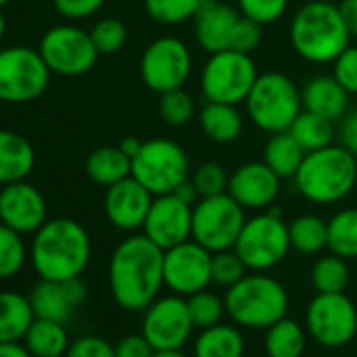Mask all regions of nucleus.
I'll return each instance as SVG.
<instances>
[{
    "instance_id": "nucleus-1",
    "label": "nucleus",
    "mask_w": 357,
    "mask_h": 357,
    "mask_svg": "<svg viewBox=\"0 0 357 357\" xmlns=\"http://www.w3.org/2000/svg\"><path fill=\"white\" fill-rule=\"evenodd\" d=\"M107 278L118 307L145 311L164 286V250L145 234L128 236L112 252Z\"/></svg>"
},
{
    "instance_id": "nucleus-2",
    "label": "nucleus",
    "mask_w": 357,
    "mask_h": 357,
    "mask_svg": "<svg viewBox=\"0 0 357 357\" xmlns=\"http://www.w3.org/2000/svg\"><path fill=\"white\" fill-rule=\"evenodd\" d=\"M91 238L74 219H47L34 234L30 261L40 280L66 282L80 278L91 261Z\"/></svg>"
},
{
    "instance_id": "nucleus-3",
    "label": "nucleus",
    "mask_w": 357,
    "mask_h": 357,
    "mask_svg": "<svg viewBox=\"0 0 357 357\" xmlns=\"http://www.w3.org/2000/svg\"><path fill=\"white\" fill-rule=\"evenodd\" d=\"M290 43L296 55L309 63H334L349 47L351 34L342 22L338 5L311 0L290 22Z\"/></svg>"
},
{
    "instance_id": "nucleus-4",
    "label": "nucleus",
    "mask_w": 357,
    "mask_h": 357,
    "mask_svg": "<svg viewBox=\"0 0 357 357\" xmlns=\"http://www.w3.org/2000/svg\"><path fill=\"white\" fill-rule=\"evenodd\" d=\"M292 181L305 200L326 206L336 204L357 183V158L340 143L309 151Z\"/></svg>"
},
{
    "instance_id": "nucleus-5",
    "label": "nucleus",
    "mask_w": 357,
    "mask_h": 357,
    "mask_svg": "<svg viewBox=\"0 0 357 357\" xmlns=\"http://www.w3.org/2000/svg\"><path fill=\"white\" fill-rule=\"evenodd\" d=\"M225 309L240 328L267 330L278 319L286 317L290 301L286 288L265 271L246 273L225 292Z\"/></svg>"
},
{
    "instance_id": "nucleus-6",
    "label": "nucleus",
    "mask_w": 357,
    "mask_h": 357,
    "mask_svg": "<svg viewBox=\"0 0 357 357\" xmlns=\"http://www.w3.org/2000/svg\"><path fill=\"white\" fill-rule=\"evenodd\" d=\"M248 118L265 132L290 130L296 116L303 112L301 89L282 72L259 74L246 101Z\"/></svg>"
},
{
    "instance_id": "nucleus-7",
    "label": "nucleus",
    "mask_w": 357,
    "mask_h": 357,
    "mask_svg": "<svg viewBox=\"0 0 357 357\" xmlns=\"http://www.w3.org/2000/svg\"><path fill=\"white\" fill-rule=\"evenodd\" d=\"M132 176L153 196L172 194L192 176V166L185 149L176 141L158 137L143 141L132 158Z\"/></svg>"
},
{
    "instance_id": "nucleus-8",
    "label": "nucleus",
    "mask_w": 357,
    "mask_h": 357,
    "mask_svg": "<svg viewBox=\"0 0 357 357\" xmlns=\"http://www.w3.org/2000/svg\"><path fill=\"white\" fill-rule=\"evenodd\" d=\"M257 78L259 72L252 55L225 49L208 57L200 76V86L206 101L238 105L246 101Z\"/></svg>"
},
{
    "instance_id": "nucleus-9",
    "label": "nucleus",
    "mask_w": 357,
    "mask_h": 357,
    "mask_svg": "<svg viewBox=\"0 0 357 357\" xmlns=\"http://www.w3.org/2000/svg\"><path fill=\"white\" fill-rule=\"evenodd\" d=\"M234 250L246 263L248 271H269L278 267L292 250L288 223L284 217L261 211L259 215L246 219Z\"/></svg>"
},
{
    "instance_id": "nucleus-10",
    "label": "nucleus",
    "mask_w": 357,
    "mask_h": 357,
    "mask_svg": "<svg viewBox=\"0 0 357 357\" xmlns=\"http://www.w3.org/2000/svg\"><path fill=\"white\" fill-rule=\"evenodd\" d=\"M244 223L246 211L227 192L211 198H200L194 204L192 240H196L211 252L229 250L236 246Z\"/></svg>"
},
{
    "instance_id": "nucleus-11",
    "label": "nucleus",
    "mask_w": 357,
    "mask_h": 357,
    "mask_svg": "<svg viewBox=\"0 0 357 357\" xmlns=\"http://www.w3.org/2000/svg\"><path fill=\"white\" fill-rule=\"evenodd\" d=\"M49 78L51 70L40 51L28 47H9L0 51V101H34L47 91Z\"/></svg>"
},
{
    "instance_id": "nucleus-12",
    "label": "nucleus",
    "mask_w": 357,
    "mask_h": 357,
    "mask_svg": "<svg viewBox=\"0 0 357 357\" xmlns=\"http://www.w3.org/2000/svg\"><path fill=\"white\" fill-rule=\"evenodd\" d=\"M305 326L317 344L344 347L357 334V307L344 292H317L307 307Z\"/></svg>"
},
{
    "instance_id": "nucleus-13",
    "label": "nucleus",
    "mask_w": 357,
    "mask_h": 357,
    "mask_svg": "<svg viewBox=\"0 0 357 357\" xmlns=\"http://www.w3.org/2000/svg\"><path fill=\"white\" fill-rule=\"evenodd\" d=\"M192 53L181 38L162 36L153 40L141 57V78L153 93L183 89L192 74Z\"/></svg>"
},
{
    "instance_id": "nucleus-14",
    "label": "nucleus",
    "mask_w": 357,
    "mask_h": 357,
    "mask_svg": "<svg viewBox=\"0 0 357 357\" xmlns=\"http://www.w3.org/2000/svg\"><path fill=\"white\" fill-rule=\"evenodd\" d=\"M38 51L51 74L68 78L91 72L99 59V51L91 38V32H84L76 26L51 28L43 36Z\"/></svg>"
},
{
    "instance_id": "nucleus-15",
    "label": "nucleus",
    "mask_w": 357,
    "mask_h": 357,
    "mask_svg": "<svg viewBox=\"0 0 357 357\" xmlns=\"http://www.w3.org/2000/svg\"><path fill=\"white\" fill-rule=\"evenodd\" d=\"M194 321L188 309V298L172 294L155 298L145 311L141 321V334L149 344L160 349H183L194 332Z\"/></svg>"
},
{
    "instance_id": "nucleus-16",
    "label": "nucleus",
    "mask_w": 357,
    "mask_h": 357,
    "mask_svg": "<svg viewBox=\"0 0 357 357\" xmlns=\"http://www.w3.org/2000/svg\"><path fill=\"white\" fill-rule=\"evenodd\" d=\"M213 284V252L196 240L164 250V286L178 296H192Z\"/></svg>"
},
{
    "instance_id": "nucleus-17",
    "label": "nucleus",
    "mask_w": 357,
    "mask_h": 357,
    "mask_svg": "<svg viewBox=\"0 0 357 357\" xmlns=\"http://www.w3.org/2000/svg\"><path fill=\"white\" fill-rule=\"evenodd\" d=\"M192 217L194 206L176 198L174 194L153 196L143 223V234L162 250H168L176 244L192 240Z\"/></svg>"
},
{
    "instance_id": "nucleus-18",
    "label": "nucleus",
    "mask_w": 357,
    "mask_h": 357,
    "mask_svg": "<svg viewBox=\"0 0 357 357\" xmlns=\"http://www.w3.org/2000/svg\"><path fill=\"white\" fill-rule=\"evenodd\" d=\"M282 178L265 162H246L229 174L227 194L244 211H267L280 196Z\"/></svg>"
},
{
    "instance_id": "nucleus-19",
    "label": "nucleus",
    "mask_w": 357,
    "mask_h": 357,
    "mask_svg": "<svg viewBox=\"0 0 357 357\" xmlns=\"http://www.w3.org/2000/svg\"><path fill=\"white\" fill-rule=\"evenodd\" d=\"M0 223L20 231L36 234L47 223L45 196L26 181H15L0 190Z\"/></svg>"
},
{
    "instance_id": "nucleus-20",
    "label": "nucleus",
    "mask_w": 357,
    "mask_h": 357,
    "mask_svg": "<svg viewBox=\"0 0 357 357\" xmlns=\"http://www.w3.org/2000/svg\"><path fill=\"white\" fill-rule=\"evenodd\" d=\"M151 202H153V194L130 174L107 188L103 208L107 221L116 229L135 231V229H143Z\"/></svg>"
},
{
    "instance_id": "nucleus-21",
    "label": "nucleus",
    "mask_w": 357,
    "mask_h": 357,
    "mask_svg": "<svg viewBox=\"0 0 357 357\" xmlns=\"http://www.w3.org/2000/svg\"><path fill=\"white\" fill-rule=\"evenodd\" d=\"M238 20L240 15L234 7L219 0H202L198 13L194 15V34L198 45L211 55L229 49Z\"/></svg>"
},
{
    "instance_id": "nucleus-22",
    "label": "nucleus",
    "mask_w": 357,
    "mask_h": 357,
    "mask_svg": "<svg viewBox=\"0 0 357 357\" xmlns=\"http://www.w3.org/2000/svg\"><path fill=\"white\" fill-rule=\"evenodd\" d=\"M301 97H303V109L336 122L347 114L351 95L334 76H313L303 84Z\"/></svg>"
},
{
    "instance_id": "nucleus-23",
    "label": "nucleus",
    "mask_w": 357,
    "mask_h": 357,
    "mask_svg": "<svg viewBox=\"0 0 357 357\" xmlns=\"http://www.w3.org/2000/svg\"><path fill=\"white\" fill-rule=\"evenodd\" d=\"M36 162L32 143L13 130H0V185L26 181Z\"/></svg>"
},
{
    "instance_id": "nucleus-24",
    "label": "nucleus",
    "mask_w": 357,
    "mask_h": 357,
    "mask_svg": "<svg viewBox=\"0 0 357 357\" xmlns=\"http://www.w3.org/2000/svg\"><path fill=\"white\" fill-rule=\"evenodd\" d=\"M34 317L38 319H51L59 324H68L72 319V313L76 309L66 282H53V280H40L32 292L28 294Z\"/></svg>"
},
{
    "instance_id": "nucleus-25",
    "label": "nucleus",
    "mask_w": 357,
    "mask_h": 357,
    "mask_svg": "<svg viewBox=\"0 0 357 357\" xmlns=\"http://www.w3.org/2000/svg\"><path fill=\"white\" fill-rule=\"evenodd\" d=\"M34 321L30 298L15 290L0 292V342L24 340Z\"/></svg>"
},
{
    "instance_id": "nucleus-26",
    "label": "nucleus",
    "mask_w": 357,
    "mask_h": 357,
    "mask_svg": "<svg viewBox=\"0 0 357 357\" xmlns=\"http://www.w3.org/2000/svg\"><path fill=\"white\" fill-rule=\"evenodd\" d=\"M84 168L91 181L109 188L132 174V160L120 149V145H103L89 153Z\"/></svg>"
},
{
    "instance_id": "nucleus-27",
    "label": "nucleus",
    "mask_w": 357,
    "mask_h": 357,
    "mask_svg": "<svg viewBox=\"0 0 357 357\" xmlns=\"http://www.w3.org/2000/svg\"><path fill=\"white\" fill-rule=\"evenodd\" d=\"M198 120H200V128L204 130V135L213 143H219V145L234 143L242 135V128H244L242 114L238 112L236 105H229V103L208 101L198 114Z\"/></svg>"
},
{
    "instance_id": "nucleus-28",
    "label": "nucleus",
    "mask_w": 357,
    "mask_h": 357,
    "mask_svg": "<svg viewBox=\"0 0 357 357\" xmlns=\"http://www.w3.org/2000/svg\"><path fill=\"white\" fill-rule=\"evenodd\" d=\"M244 334L231 324H217L200 330L194 342V357H244Z\"/></svg>"
},
{
    "instance_id": "nucleus-29",
    "label": "nucleus",
    "mask_w": 357,
    "mask_h": 357,
    "mask_svg": "<svg viewBox=\"0 0 357 357\" xmlns=\"http://www.w3.org/2000/svg\"><path fill=\"white\" fill-rule=\"evenodd\" d=\"M307 151L301 143L290 135V130L269 135L263 147V162L280 176V178H294L298 172Z\"/></svg>"
},
{
    "instance_id": "nucleus-30",
    "label": "nucleus",
    "mask_w": 357,
    "mask_h": 357,
    "mask_svg": "<svg viewBox=\"0 0 357 357\" xmlns=\"http://www.w3.org/2000/svg\"><path fill=\"white\" fill-rule=\"evenodd\" d=\"M22 342L34 357H63L72 340L68 336L66 324L34 317Z\"/></svg>"
},
{
    "instance_id": "nucleus-31",
    "label": "nucleus",
    "mask_w": 357,
    "mask_h": 357,
    "mask_svg": "<svg viewBox=\"0 0 357 357\" xmlns=\"http://www.w3.org/2000/svg\"><path fill=\"white\" fill-rule=\"evenodd\" d=\"M305 349H307L305 328L288 315L278 319L265 332L267 357H303Z\"/></svg>"
},
{
    "instance_id": "nucleus-32",
    "label": "nucleus",
    "mask_w": 357,
    "mask_h": 357,
    "mask_svg": "<svg viewBox=\"0 0 357 357\" xmlns=\"http://www.w3.org/2000/svg\"><path fill=\"white\" fill-rule=\"evenodd\" d=\"M290 248L301 255H317L328 248V221L317 215H298L288 223Z\"/></svg>"
},
{
    "instance_id": "nucleus-33",
    "label": "nucleus",
    "mask_w": 357,
    "mask_h": 357,
    "mask_svg": "<svg viewBox=\"0 0 357 357\" xmlns=\"http://www.w3.org/2000/svg\"><path fill=\"white\" fill-rule=\"evenodd\" d=\"M290 135L309 153V151H315V149H321V147L332 145L334 143L336 128H334V122L332 120H328V118H324L319 114H313V112L303 109L296 116V120L292 122Z\"/></svg>"
},
{
    "instance_id": "nucleus-34",
    "label": "nucleus",
    "mask_w": 357,
    "mask_h": 357,
    "mask_svg": "<svg viewBox=\"0 0 357 357\" xmlns=\"http://www.w3.org/2000/svg\"><path fill=\"white\" fill-rule=\"evenodd\" d=\"M328 250L342 259H357V208L338 211L328 221Z\"/></svg>"
},
{
    "instance_id": "nucleus-35",
    "label": "nucleus",
    "mask_w": 357,
    "mask_h": 357,
    "mask_svg": "<svg viewBox=\"0 0 357 357\" xmlns=\"http://www.w3.org/2000/svg\"><path fill=\"white\" fill-rule=\"evenodd\" d=\"M349 265L347 259L338 257V255H326L319 257L311 269V284L315 288V292H344V288L349 286Z\"/></svg>"
},
{
    "instance_id": "nucleus-36",
    "label": "nucleus",
    "mask_w": 357,
    "mask_h": 357,
    "mask_svg": "<svg viewBox=\"0 0 357 357\" xmlns=\"http://www.w3.org/2000/svg\"><path fill=\"white\" fill-rule=\"evenodd\" d=\"M28 261L24 234L0 223V280L15 278Z\"/></svg>"
},
{
    "instance_id": "nucleus-37",
    "label": "nucleus",
    "mask_w": 357,
    "mask_h": 357,
    "mask_svg": "<svg viewBox=\"0 0 357 357\" xmlns=\"http://www.w3.org/2000/svg\"><path fill=\"white\" fill-rule=\"evenodd\" d=\"M147 15L162 26H178L194 20L202 0H143Z\"/></svg>"
},
{
    "instance_id": "nucleus-38",
    "label": "nucleus",
    "mask_w": 357,
    "mask_h": 357,
    "mask_svg": "<svg viewBox=\"0 0 357 357\" xmlns=\"http://www.w3.org/2000/svg\"><path fill=\"white\" fill-rule=\"evenodd\" d=\"M188 309H190L194 328H198V330L217 326L227 315L225 298H221L219 294H215L211 290H200V292L188 296Z\"/></svg>"
},
{
    "instance_id": "nucleus-39",
    "label": "nucleus",
    "mask_w": 357,
    "mask_h": 357,
    "mask_svg": "<svg viewBox=\"0 0 357 357\" xmlns=\"http://www.w3.org/2000/svg\"><path fill=\"white\" fill-rule=\"evenodd\" d=\"M196 114V101L194 97L183 91L174 89L160 95V116L168 126H185Z\"/></svg>"
},
{
    "instance_id": "nucleus-40",
    "label": "nucleus",
    "mask_w": 357,
    "mask_h": 357,
    "mask_svg": "<svg viewBox=\"0 0 357 357\" xmlns=\"http://www.w3.org/2000/svg\"><path fill=\"white\" fill-rule=\"evenodd\" d=\"M190 181L198 190L200 198H211V196H219V194H225L227 192L229 174L225 172V168L221 164H217V162H204L196 170H192Z\"/></svg>"
},
{
    "instance_id": "nucleus-41",
    "label": "nucleus",
    "mask_w": 357,
    "mask_h": 357,
    "mask_svg": "<svg viewBox=\"0 0 357 357\" xmlns=\"http://www.w3.org/2000/svg\"><path fill=\"white\" fill-rule=\"evenodd\" d=\"M246 273H248V267L234 248L213 252V284L223 286V288H231Z\"/></svg>"
},
{
    "instance_id": "nucleus-42",
    "label": "nucleus",
    "mask_w": 357,
    "mask_h": 357,
    "mask_svg": "<svg viewBox=\"0 0 357 357\" xmlns=\"http://www.w3.org/2000/svg\"><path fill=\"white\" fill-rule=\"evenodd\" d=\"M91 38H93L99 55H112V53H118L126 45L128 32L120 20L107 17V20H101L95 24V28L91 30Z\"/></svg>"
},
{
    "instance_id": "nucleus-43",
    "label": "nucleus",
    "mask_w": 357,
    "mask_h": 357,
    "mask_svg": "<svg viewBox=\"0 0 357 357\" xmlns=\"http://www.w3.org/2000/svg\"><path fill=\"white\" fill-rule=\"evenodd\" d=\"M290 0H238L240 13L261 26L275 24L284 17Z\"/></svg>"
},
{
    "instance_id": "nucleus-44",
    "label": "nucleus",
    "mask_w": 357,
    "mask_h": 357,
    "mask_svg": "<svg viewBox=\"0 0 357 357\" xmlns=\"http://www.w3.org/2000/svg\"><path fill=\"white\" fill-rule=\"evenodd\" d=\"M263 40V26L240 15L238 24H236V30H234V36H231V47L234 51H240V53H246V55H252L259 45Z\"/></svg>"
},
{
    "instance_id": "nucleus-45",
    "label": "nucleus",
    "mask_w": 357,
    "mask_h": 357,
    "mask_svg": "<svg viewBox=\"0 0 357 357\" xmlns=\"http://www.w3.org/2000/svg\"><path fill=\"white\" fill-rule=\"evenodd\" d=\"M63 357H116V347L101 336H80L70 342Z\"/></svg>"
},
{
    "instance_id": "nucleus-46",
    "label": "nucleus",
    "mask_w": 357,
    "mask_h": 357,
    "mask_svg": "<svg viewBox=\"0 0 357 357\" xmlns=\"http://www.w3.org/2000/svg\"><path fill=\"white\" fill-rule=\"evenodd\" d=\"M332 66V76L344 86L349 95H357V47L349 45Z\"/></svg>"
},
{
    "instance_id": "nucleus-47",
    "label": "nucleus",
    "mask_w": 357,
    "mask_h": 357,
    "mask_svg": "<svg viewBox=\"0 0 357 357\" xmlns=\"http://www.w3.org/2000/svg\"><path fill=\"white\" fill-rule=\"evenodd\" d=\"M105 0H53V7L68 20H86L95 15Z\"/></svg>"
},
{
    "instance_id": "nucleus-48",
    "label": "nucleus",
    "mask_w": 357,
    "mask_h": 357,
    "mask_svg": "<svg viewBox=\"0 0 357 357\" xmlns=\"http://www.w3.org/2000/svg\"><path fill=\"white\" fill-rule=\"evenodd\" d=\"M116 347V357H153V347L143 334H128L120 338Z\"/></svg>"
},
{
    "instance_id": "nucleus-49",
    "label": "nucleus",
    "mask_w": 357,
    "mask_h": 357,
    "mask_svg": "<svg viewBox=\"0 0 357 357\" xmlns=\"http://www.w3.org/2000/svg\"><path fill=\"white\" fill-rule=\"evenodd\" d=\"M338 141L344 149H349L357 158V109L347 112L338 120Z\"/></svg>"
},
{
    "instance_id": "nucleus-50",
    "label": "nucleus",
    "mask_w": 357,
    "mask_h": 357,
    "mask_svg": "<svg viewBox=\"0 0 357 357\" xmlns=\"http://www.w3.org/2000/svg\"><path fill=\"white\" fill-rule=\"evenodd\" d=\"M338 11L342 15V22L351 36L357 38V0H340Z\"/></svg>"
},
{
    "instance_id": "nucleus-51",
    "label": "nucleus",
    "mask_w": 357,
    "mask_h": 357,
    "mask_svg": "<svg viewBox=\"0 0 357 357\" xmlns=\"http://www.w3.org/2000/svg\"><path fill=\"white\" fill-rule=\"evenodd\" d=\"M0 357H34L28 347L17 340V342H0Z\"/></svg>"
},
{
    "instance_id": "nucleus-52",
    "label": "nucleus",
    "mask_w": 357,
    "mask_h": 357,
    "mask_svg": "<svg viewBox=\"0 0 357 357\" xmlns=\"http://www.w3.org/2000/svg\"><path fill=\"white\" fill-rule=\"evenodd\" d=\"M172 194H174L176 198H181L183 202L192 204V206H194V204H196V202L200 200V194H198V190L194 188V183L190 181V178H188L185 183H181V185H178V188H176V190H174Z\"/></svg>"
},
{
    "instance_id": "nucleus-53",
    "label": "nucleus",
    "mask_w": 357,
    "mask_h": 357,
    "mask_svg": "<svg viewBox=\"0 0 357 357\" xmlns=\"http://www.w3.org/2000/svg\"><path fill=\"white\" fill-rule=\"evenodd\" d=\"M141 145H143V141H139L137 137H124V139L120 141V149H122L130 160L139 153Z\"/></svg>"
},
{
    "instance_id": "nucleus-54",
    "label": "nucleus",
    "mask_w": 357,
    "mask_h": 357,
    "mask_svg": "<svg viewBox=\"0 0 357 357\" xmlns=\"http://www.w3.org/2000/svg\"><path fill=\"white\" fill-rule=\"evenodd\" d=\"M153 357H188L183 353V349H160V351H153Z\"/></svg>"
},
{
    "instance_id": "nucleus-55",
    "label": "nucleus",
    "mask_w": 357,
    "mask_h": 357,
    "mask_svg": "<svg viewBox=\"0 0 357 357\" xmlns=\"http://www.w3.org/2000/svg\"><path fill=\"white\" fill-rule=\"evenodd\" d=\"M5 30H7V22H5L3 11H0V40H3V36H5Z\"/></svg>"
},
{
    "instance_id": "nucleus-56",
    "label": "nucleus",
    "mask_w": 357,
    "mask_h": 357,
    "mask_svg": "<svg viewBox=\"0 0 357 357\" xmlns=\"http://www.w3.org/2000/svg\"><path fill=\"white\" fill-rule=\"evenodd\" d=\"M11 3V0H0V9H3L5 5H9Z\"/></svg>"
},
{
    "instance_id": "nucleus-57",
    "label": "nucleus",
    "mask_w": 357,
    "mask_h": 357,
    "mask_svg": "<svg viewBox=\"0 0 357 357\" xmlns=\"http://www.w3.org/2000/svg\"><path fill=\"white\" fill-rule=\"evenodd\" d=\"M321 3H332V5H338L340 0H321Z\"/></svg>"
},
{
    "instance_id": "nucleus-58",
    "label": "nucleus",
    "mask_w": 357,
    "mask_h": 357,
    "mask_svg": "<svg viewBox=\"0 0 357 357\" xmlns=\"http://www.w3.org/2000/svg\"><path fill=\"white\" fill-rule=\"evenodd\" d=\"M351 357H357V355H351Z\"/></svg>"
}]
</instances>
